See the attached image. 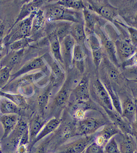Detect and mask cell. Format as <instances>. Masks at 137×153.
I'll use <instances>...</instances> for the list:
<instances>
[{
	"label": "cell",
	"instance_id": "6da1fadb",
	"mask_svg": "<svg viewBox=\"0 0 137 153\" xmlns=\"http://www.w3.org/2000/svg\"><path fill=\"white\" fill-rule=\"evenodd\" d=\"M110 122L108 116L103 110H89L81 119L77 121L78 136L95 135L102 127Z\"/></svg>",
	"mask_w": 137,
	"mask_h": 153
},
{
	"label": "cell",
	"instance_id": "7a4b0ae2",
	"mask_svg": "<svg viewBox=\"0 0 137 153\" xmlns=\"http://www.w3.org/2000/svg\"><path fill=\"white\" fill-rule=\"evenodd\" d=\"M60 119L61 122L56 131L52 133L51 152H54L60 146L72 139L78 137L77 131L76 120L65 111L63 112Z\"/></svg>",
	"mask_w": 137,
	"mask_h": 153
},
{
	"label": "cell",
	"instance_id": "3957f363",
	"mask_svg": "<svg viewBox=\"0 0 137 153\" xmlns=\"http://www.w3.org/2000/svg\"><path fill=\"white\" fill-rule=\"evenodd\" d=\"M70 100L69 89L65 85L57 93L52 102H49L45 114L46 120L52 118H60Z\"/></svg>",
	"mask_w": 137,
	"mask_h": 153
},
{
	"label": "cell",
	"instance_id": "277c9868",
	"mask_svg": "<svg viewBox=\"0 0 137 153\" xmlns=\"http://www.w3.org/2000/svg\"><path fill=\"white\" fill-rule=\"evenodd\" d=\"M89 91L90 96L92 98L91 101L97 106L104 111L114 110L109 94L100 80H94Z\"/></svg>",
	"mask_w": 137,
	"mask_h": 153
},
{
	"label": "cell",
	"instance_id": "5b68a950",
	"mask_svg": "<svg viewBox=\"0 0 137 153\" xmlns=\"http://www.w3.org/2000/svg\"><path fill=\"white\" fill-rule=\"evenodd\" d=\"M95 135L80 136L58 148L54 153H83L94 141Z\"/></svg>",
	"mask_w": 137,
	"mask_h": 153
},
{
	"label": "cell",
	"instance_id": "8992f818",
	"mask_svg": "<svg viewBox=\"0 0 137 153\" xmlns=\"http://www.w3.org/2000/svg\"><path fill=\"white\" fill-rule=\"evenodd\" d=\"M109 120L119 128L123 134H130L134 137L137 136V126H132L121 115L115 111H105Z\"/></svg>",
	"mask_w": 137,
	"mask_h": 153
},
{
	"label": "cell",
	"instance_id": "52a82bcc",
	"mask_svg": "<svg viewBox=\"0 0 137 153\" xmlns=\"http://www.w3.org/2000/svg\"><path fill=\"white\" fill-rule=\"evenodd\" d=\"M121 133L119 128L114 123L110 122L96 133L94 142L104 147L111 138Z\"/></svg>",
	"mask_w": 137,
	"mask_h": 153
},
{
	"label": "cell",
	"instance_id": "ba28073f",
	"mask_svg": "<svg viewBox=\"0 0 137 153\" xmlns=\"http://www.w3.org/2000/svg\"><path fill=\"white\" fill-rule=\"evenodd\" d=\"M120 103L122 116L132 126L137 125V105L135 100L129 97H126L120 101Z\"/></svg>",
	"mask_w": 137,
	"mask_h": 153
},
{
	"label": "cell",
	"instance_id": "9c48e42d",
	"mask_svg": "<svg viewBox=\"0 0 137 153\" xmlns=\"http://www.w3.org/2000/svg\"><path fill=\"white\" fill-rule=\"evenodd\" d=\"M61 122L60 118H52L48 120L37 135V137L32 143H30V145L28 147V150H31L32 147L35 146L36 143L55 132L59 127Z\"/></svg>",
	"mask_w": 137,
	"mask_h": 153
},
{
	"label": "cell",
	"instance_id": "30bf717a",
	"mask_svg": "<svg viewBox=\"0 0 137 153\" xmlns=\"http://www.w3.org/2000/svg\"><path fill=\"white\" fill-rule=\"evenodd\" d=\"M121 153H135L136 151L135 137L130 134H120L115 136Z\"/></svg>",
	"mask_w": 137,
	"mask_h": 153
},
{
	"label": "cell",
	"instance_id": "8fae6325",
	"mask_svg": "<svg viewBox=\"0 0 137 153\" xmlns=\"http://www.w3.org/2000/svg\"><path fill=\"white\" fill-rule=\"evenodd\" d=\"M73 99L72 102H85L91 100L90 96L89 87L87 79L83 78L73 91Z\"/></svg>",
	"mask_w": 137,
	"mask_h": 153
},
{
	"label": "cell",
	"instance_id": "7c38bea8",
	"mask_svg": "<svg viewBox=\"0 0 137 153\" xmlns=\"http://www.w3.org/2000/svg\"><path fill=\"white\" fill-rule=\"evenodd\" d=\"M47 121L44 116L38 113L32 117L29 123V143H32L37 137Z\"/></svg>",
	"mask_w": 137,
	"mask_h": 153
},
{
	"label": "cell",
	"instance_id": "4fadbf2b",
	"mask_svg": "<svg viewBox=\"0 0 137 153\" xmlns=\"http://www.w3.org/2000/svg\"><path fill=\"white\" fill-rule=\"evenodd\" d=\"M35 13H33L27 19L22 21L19 25L17 31L12 37V41L14 42L17 40L26 38L29 35L32 28V21Z\"/></svg>",
	"mask_w": 137,
	"mask_h": 153
},
{
	"label": "cell",
	"instance_id": "5bb4252c",
	"mask_svg": "<svg viewBox=\"0 0 137 153\" xmlns=\"http://www.w3.org/2000/svg\"><path fill=\"white\" fill-rule=\"evenodd\" d=\"M18 115L3 114L0 116V122L4 129V134L1 140L7 137L14 129L18 120Z\"/></svg>",
	"mask_w": 137,
	"mask_h": 153
},
{
	"label": "cell",
	"instance_id": "9a60e30c",
	"mask_svg": "<svg viewBox=\"0 0 137 153\" xmlns=\"http://www.w3.org/2000/svg\"><path fill=\"white\" fill-rule=\"evenodd\" d=\"M52 88L51 85L48 86L37 97L36 100V107L37 113L43 116L44 117L46 109L49 102L50 93Z\"/></svg>",
	"mask_w": 137,
	"mask_h": 153
},
{
	"label": "cell",
	"instance_id": "2e32d148",
	"mask_svg": "<svg viewBox=\"0 0 137 153\" xmlns=\"http://www.w3.org/2000/svg\"><path fill=\"white\" fill-rule=\"evenodd\" d=\"M22 108L5 97H0V111L3 114H21Z\"/></svg>",
	"mask_w": 137,
	"mask_h": 153
},
{
	"label": "cell",
	"instance_id": "e0dca14e",
	"mask_svg": "<svg viewBox=\"0 0 137 153\" xmlns=\"http://www.w3.org/2000/svg\"><path fill=\"white\" fill-rule=\"evenodd\" d=\"M24 49L11 51L2 61V66L7 67L12 69L20 61L23 56Z\"/></svg>",
	"mask_w": 137,
	"mask_h": 153
},
{
	"label": "cell",
	"instance_id": "ac0fdd59",
	"mask_svg": "<svg viewBox=\"0 0 137 153\" xmlns=\"http://www.w3.org/2000/svg\"><path fill=\"white\" fill-rule=\"evenodd\" d=\"M44 65V63L41 58L36 59L26 64L21 69L11 76L13 79H15L16 77L27 73L31 71L41 68Z\"/></svg>",
	"mask_w": 137,
	"mask_h": 153
},
{
	"label": "cell",
	"instance_id": "d6986e66",
	"mask_svg": "<svg viewBox=\"0 0 137 153\" xmlns=\"http://www.w3.org/2000/svg\"><path fill=\"white\" fill-rule=\"evenodd\" d=\"M39 1H33L24 5L22 8L20 13L17 18L16 21L15 22L14 26L20 20L28 16H30L32 13H35L36 8L38 7L39 4Z\"/></svg>",
	"mask_w": 137,
	"mask_h": 153
},
{
	"label": "cell",
	"instance_id": "ffe728a7",
	"mask_svg": "<svg viewBox=\"0 0 137 153\" xmlns=\"http://www.w3.org/2000/svg\"><path fill=\"white\" fill-rule=\"evenodd\" d=\"M0 96L7 98L15 104L17 105L19 107L22 109L28 107V105L25 99L21 95L5 94L0 92Z\"/></svg>",
	"mask_w": 137,
	"mask_h": 153
},
{
	"label": "cell",
	"instance_id": "44dd1931",
	"mask_svg": "<svg viewBox=\"0 0 137 153\" xmlns=\"http://www.w3.org/2000/svg\"><path fill=\"white\" fill-rule=\"evenodd\" d=\"M52 138V133L44 138V140L35 148L32 153H50Z\"/></svg>",
	"mask_w": 137,
	"mask_h": 153
},
{
	"label": "cell",
	"instance_id": "7402d4cb",
	"mask_svg": "<svg viewBox=\"0 0 137 153\" xmlns=\"http://www.w3.org/2000/svg\"><path fill=\"white\" fill-rule=\"evenodd\" d=\"M65 10L63 8L55 6L50 8L47 12L48 17L51 20H58L63 17Z\"/></svg>",
	"mask_w": 137,
	"mask_h": 153
},
{
	"label": "cell",
	"instance_id": "603a6c76",
	"mask_svg": "<svg viewBox=\"0 0 137 153\" xmlns=\"http://www.w3.org/2000/svg\"><path fill=\"white\" fill-rule=\"evenodd\" d=\"M104 151L105 153H121L115 136L111 138L105 144Z\"/></svg>",
	"mask_w": 137,
	"mask_h": 153
},
{
	"label": "cell",
	"instance_id": "cb8c5ba5",
	"mask_svg": "<svg viewBox=\"0 0 137 153\" xmlns=\"http://www.w3.org/2000/svg\"><path fill=\"white\" fill-rule=\"evenodd\" d=\"M30 40V39L27 38L17 40L11 44L9 46V49L11 51L23 50L28 45Z\"/></svg>",
	"mask_w": 137,
	"mask_h": 153
},
{
	"label": "cell",
	"instance_id": "d4e9b609",
	"mask_svg": "<svg viewBox=\"0 0 137 153\" xmlns=\"http://www.w3.org/2000/svg\"><path fill=\"white\" fill-rule=\"evenodd\" d=\"M11 70L7 67L0 68V89L3 88L9 80Z\"/></svg>",
	"mask_w": 137,
	"mask_h": 153
},
{
	"label": "cell",
	"instance_id": "484cf974",
	"mask_svg": "<svg viewBox=\"0 0 137 153\" xmlns=\"http://www.w3.org/2000/svg\"><path fill=\"white\" fill-rule=\"evenodd\" d=\"M52 68L53 73L51 80H52V83L55 85H56L57 83L60 82L62 78L63 74L57 65H54L52 67Z\"/></svg>",
	"mask_w": 137,
	"mask_h": 153
},
{
	"label": "cell",
	"instance_id": "4316f807",
	"mask_svg": "<svg viewBox=\"0 0 137 153\" xmlns=\"http://www.w3.org/2000/svg\"><path fill=\"white\" fill-rule=\"evenodd\" d=\"M104 147L98 145L94 141L87 147L83 153H104Z\"/></svg>",
	"mask_w": 137,
	"mask_h": 153
},
{
	"label": "cell",
	"instance_id": "83f0119b",
	"mask_svg": "<svg viewBox=\"0 0 137 153\" xmlns=\"http://www.w3.org/2000/svg\"><path fill=\"white\" fill-rule=\"evenodd\" d=\"M72 33L74 37L78 40H82L85 37L84 29L81 25H77L74 27Z\"/></svg>",
	"mask_w": 137,
	"mask_h": 153
},
{
	"label": "cell",
	"instance_id": "f1b7e54d",
	"mask_svg": "<svg viewBox=\"0 0 137 153\" xmlns=\"http://www.w3.org/2000/svg\"><path fill=\"white\" fill-rule=\"evenodd\" d=\"M120 51L125 56H128L132 54L133 52V48L128 42H123L120 46Z\"/></svg>",
	"mask_w": 137,
	"mask_h": 153
},
{
	"label": "cell",
	"instance_id": "f546056e",
	"mask_svg": "<svg viewBox=\"0 0 137 153\" xmlns=\"http://www.w3.org/2000/svg\"><path fill=\"white\" fill-rule=\"evenodd\" d=\"M100 13L103 16L109 19H112L115 15V12L113 9L106 6L101 7Z\"/></svg>",
	"mask_w": 137,
	"mask_h": 153
},
{
	"label": "cell",
	"instance_id": "4dcf8cb0",
	"mask_svg": "<svg viewBox=\"0 0 137 153\" xmlns=\"http://www.w3.org/2000/svg\"><path fill=\"white\" fill-rule=\"evenodd\" d=\"M107 77L111 83H117L120 79V74L115 69H111L107 73Z\"/></svg>",
	"mask_w": 137,
	"mask_h": 153
},
{
	"label": "cell",
	"instance_id": "1f68e13d",
	"mask_svg": "<svg viewBox=\"0 0 137 153\" xmlns=\"http://www.w3.org/2000/svg\"><path fill=\"white\" fill-rule=\"evenodd\" d=\"M51 50L56 57H59L60 54V44L57 37L54 38L51 43Z\"/></svg>",
	"mask_w": 137,
	"mask_h": 153
},
{
	"label": "cell",
	"instance_id": "d6a6232c",
	"mask_svg": "<svg viewBox=\"0 0 137 153\" xmlns=\"http://www.w3.org/2000/svg\"><path fill=\"white\" fill-rule=\"evenodd\" d=\"M74 43L75 42L73 39L70 36H68L65 39L64 43V48L67 53L70 52L72 48L74 45Z\"/></svg>",
	"mask_w": 137,
	"mask_h": 153
},
{
	"label": "cell",
	"instance_id": "836d02e7",
	"mask_svg": "<svg viewBox=\"0 0 137 153\" xmlns=\"http://www.w3.org/2000/svg\"><path fill=\"white\" fill-rule=\"evenodd\" d=\"M74 55L77 59H81L84 57L85 53L80 46L77 45L74 50Z\"/></svg>",
	"mask_w": 137,
	"mask_h": 153
},
{
	"label": "cell",
	"instance_id": "e575fe53",
	"mask_svg": "<svg viewBox=\"0 0 137 153\" xmlns=\"http://www.w3.org/2000/svg\"><path fill=\"white\" fill-rule=\"evenodd\" d=\"M64 4L67 7L74 8L78 9L82 7L83 5L80 2L77 1H64Z\"/></svg>",
	"mask_w": 137,
	"mask_h": 153
},
{
	"label": "cell",
	"instance_id": "d590c367",
	"mask_svg": "<svg viewBox=\"0 0 137 153\" xmlns=\"http://www.w3.org/2000/svg\"><path fill=\"white\" fill-rule=\"evenodd\" d=\"M28 150L27 145H22L18 146L16 152L17 153H26Z\"/></svg>",
	"mask_w": 137,
	"mask_h": 153
},
{
	"label": "cell",
	"instance_id": "8d00e7d4",
	"mask_svg": "<svg viewBox=\"0 0 137 153\" xmlns=\"http://www.w3.org/2000/svg\"><path fill=\"white\" fill-rule=\"evenodd\" d=\"M93 56H94V60L96 62H98L100 61L101 59V53L99 51H96L94 52L93 53Z\"/></svg>",
	"mask_w": 137,
	"mask_h": 153
},
{
	"label": "cell",
	"instance_id": "74e56055",
	"mask_svg": "<svg viewBox=\"0 0 137 153\" xmlns=\"http://www.w3.org/2000/svg\"><path fill=\"white\" fill-rule=\"evenodd\" d=\"M5 27L3 25H0V43L2 42L5 33Z\"/></svg>",
	"mask_w": 137,
	"mask_h": 153
},
{
	"label": "cell",
	"instance_id": "f35d334b",
	"mask_svg": "<svg viewBox=\"0 0 137 153\" xmlns=\"http://www.w3.org/2000/svg\"><path fill=\"white\" fill-rule=\"evenodd\" d=\"M132 38L134 41H136L137 40V31L135 29L129 28V29Z\"/></svg>",
	"mask_w": 137,
	"mask_h": 153
},
{
	"label": "cell",
	"instance_id": "ab89813d",
	"mask_svg": "<svg viewBox=\"0 0 137 153\" xmlns=\"http://www.w3.org/2000/svg\"><path fill=\"white\" fill-rule=\"evenodd\" d=\"M86 19V20H87V22L90 25L92 24L93 23V19L91 15L90 14L88 13H87L85 14Z\"/></svg>",
	"mask_w": 137,
	"mask_h": 153
},
{
	"label": "cell",
	"instance_id": "60d3db41",
	"mask_svg": "<svg viewBox=\"0 0 137 153\" xmlns=\"http://www.w3.org/2000/svg\"><path fill=\"white\" fill-rule=\"evenodd\" d=\"M105 48H107V49L110 50L112 49L113 48V44L112 42L110 41H106L105 42Z\"/></svg>",
	"mask_w": 137,
	"mask_h": 153
},
{
	"label": "cell",
	"instance_id": "b9f144b4",
	"mask_svg": "<svg viewBox=\"0 0 137 153\" xmlns=\"http://www.w3.org/2000/svg\"><path fill=\"white\" fill-rule=\"evenodd\" d=\"M2 54L1 50H0V60H1V59L2 58Z\"/></svg>",
	"mask_w": 137,
	"mask_h": 153
},
{
	"label": "cell",
	"instance_id": "7bdbcfd3",
	"mask_svg": "<svg viewBox=\"0 0 137 153\" xmlns=\"http://www.w3.org/2000/svg\"><path fill=\"white\" fill-rule=\"evenodd\" d=\"M0 153H3L2 150L1 148V143H0Z\"/></svg>",
	"mask_w": 137,
	"mask_h": 153
},
{
	"label": "cell",
	"instance_id": "ee69618b",
	"mask_svg": "<svg viewBox=\"0 0 137 153\" xmlns=\"http://www.w3.org/2000/svg\"><path fill=\"white\" fill-rule=\"evenodd\" d=\"M0 97H1V96H0Z\"/></svg>",
	"mask_w": 137,
	"mask_h": 153
},
{
	"label": "cell",
	"instance_id": "f6af8a7d",
	"mask_svg": "<svg viewBox=\"0 0 137 153\" xmlns=\"http://www.w3.org/2000/svg\"></svg>",
	"mask_w": 137,
	"mask_h": 153
}]
</instances>
